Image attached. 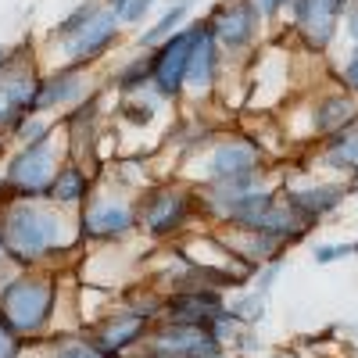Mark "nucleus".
Instances as JSON below:
<instances>
[{
  "mask_svg": "<svg viewBox=\"0 0 358 358\" xmlns=\"http://www.w3.org/2000/svg\"><path fill=\"white\" fill-rule=\"evenodd\" d=\"M208 29H212L215 43L222 47L226 62H251V54L262 50V33L265 18L251 0H219V4L204 15Z\"/></svg>",
  "mask_w": 358,
  "mask_h": 358,
  "instance_id": "nucleus-8",
  "label": "nucleus"
},
{
  "mask_svg": "<svg viewBox=\"0 0 358 358\" xmlns=\"http://www.w3.org/2000/svg\"><path fill=\"white\" fill-rule=\"evenodd\" d=\"M22 118H29L8 94H4V86H0V136H4V140H11L15 136V129L22 126Z\"/></svg>",
  "mask_w": 358,
  "mask_h": 358,
  "instance_id": "nucleus-25",
  "label": "nucleus"
},
{
  "mask_svg": "<svg viewBox=\"0 0 358 358\" xmlns=\"http://www.w3.org/2000/svg\"><path fill=\"white\" fill-rule=\"evenodd\" d=\"M355 258H358V241H355Z\"/></svg>",
  "mask_w": 358,
  "mask_h": 358,
  "instance_id": "nucleus-39",
  "label": "nucleus"
},
{
  "mask_svg": "<svg viewBox=\"0 0 358 358\" xmlns=\"http://www.w3.org/2000/svg\"><path fill=\"white\" fill-rule=\"evenodd\" d=\"M344 36L351 40V47H358V0H348V11H344Z\"/></svg>",
  "mask_w": 358,
  "mask_h": 358,
  "instance_id": "nucleus-33",
  "label": "nucleus"
},
{
  "mask_svg": "<svg viewBox=\"0 0 358 358\" xmlns=\"http://www.w3.org/2000/svg\"><path fill=\"white\" fill-rule=\"evenodd\" d=\"M104 4H108V8H111V11L118 15V18H122V11L129 8V0H104Z\"/></svg>",
  "mask_w": 358,
  "mask_h": 358,
  "instance_id": "nucleus-35",
  "label": "nucleus"
},
{
  "mask_svg": "<svg viewBox=\"0 0 358 358\" xmlns=\"http://www.w3.org/2000/svg\"><path fill=\"white\" fill-rule=\"evenodd\" d=\"M187 15H190V0H176V4H169L165 15L151 29H143V33L136 36V50H158L165 40H172L179 29L187 25Z\"/></svg>",
  "mask_w": 358,
  "mask_h": 358,
  "instance_id": "nucleus-21",
  "label": "nucleus"
},
{
  "mask_svg": "<svg viewBox=\"0 0 358 358\" xmlns=\"http://www.w3.org/2000/svg\"><path fill=\"white\" fill-rule=\"evenodd\" d=\"M158 0H129V8L122 11V25H143L147 15L155 11Z\"/></svg>",
  "mask_w": 358,
  "mask_h": 358,
  "instance_id": "nucleus-30",
  "label": "nucleus"
},
{
  "mask_svg": "<svg viewBox=\"0 0 358 358\" xmlns=\"http://www.w3.org/2000/svg\"><path fill=\"white\" fill-rule=\"evenodd\" d=\"M280 190L287 197V204L294 208L297 215H301V222L308 229H315L322 219H330L337 208L348 201V194L355 190V183H348V179H330V176H322V179H312L301 165H297L294 176H280Z\"/></svg>",
  "mask_w": 358,
  "mask_h": 358,
  "instance_id": "nucleus-9",
  "label": "nucleus"
},
{
  "mask_svg": "<svg viewBox=\"0 0 358 358\" xmlns=\"http://www.w3.org/2000/svg\"><path fill=\"white\" fill-rule=\"evenodd\" d=\"M108 86L115 90V94H122V97L147 94V90H151V50H140L136 57H129L122 69H115Z\"/></svg>",
  "mask_w": 358,
  "mask_h": 358,
  "instance_id": "nucleus-20",
  "label": "nucleus"
},
{
  "mask_svg": "<svg viewBox=\"0 0 358 358\" xmlns=\"http://www.w3.org/2000/svg\"><path fill=\"white\" fill-rule=\"evenodd\" d=\"M0 236L8 258L22 268H54L86 248L76 215L50 201H0Z\"/></svg>",
  "mask_w": 358,
  "mask_h": 358,
  "instance_id": "nucleus-1",
  "label": "nucleus"
},
{
  "mask_svg": "<svg viewBox=\"0 0 358 358\" xmlns=\"http://www.w3.org/2000/svg\"><path fill=\"white\" fill-rule=\"evenodd\" d=\"M305 115H308V143H319L337 133H351V129H358V97L348 94L334 79L326 90L308 94Z\"/></svg>",
  "mask_w": 358,
  "mask_h": 358,
  "instance_id": "nucleus-13",
  "label": "nucleus"
},
{
  "mask_svg": "<svg viewBox=\"0 0 358 358\" xmlns=\"http://www.w3.org/2000/svg\"><path fill=\"white\" fill-rule=\"evenodd\" d=\"M57 308H62L57 268H22L0 294V315L25 344H40L50 337Z\"/></svg>",
  "mask_w": 358,
  "mask_h": 358,
  "instance_id": "nucleus-3",
  "label": "nucleus"
},
{
  "mask_svg": "<svg viewBox=\"0 0 358 358\" xmlns=\"http://www.w3.org/2000/svg\"><path fill=\"white\" fill-rule=\"evenodd\" d=\"M344 11L348 0H294L287 33L308 57H322L334 47L337 33H344Z\"/></svg>",
  "mask_w": 358,
  "mask_h": 358,
  "instance_id": "nucleus-10",
  "label": "nucleus"
},
{
  "mask_svg": "<svg viewBox=\"0 0 358 358\" xmlns=\"http://www.w3.org/2000/svg\"><path fill=\"white\" fill-rule=\"evenodd\" d=\"M83 244H122L140 229L136 222V190L129 187H94L90 201L76 212Z\"/></svg>",
  "mask_w": 358,
  "mask_h": 358,
  "instance_id": "nucleus-6",
  "label": "nucleus"
},
{
  "mask_svg": "<svg viewBox=\"0 0 358 358\" xmlns=\"http://www.w3.org/2000/svg\"><path fill=\"white\" fill-rule=\"evenodd\" d=\"M94 187H97V176L90 172V165L69 158L62 169H57L43 201H50L54 208H62V212H79V208L90 201V194H94Z\"/></svg>",
  "mask_w": 358,
  "mask_h": 358,
  "instance_id": "nucleus-18",
  "label": "nucleus"
},
{
  "mask_svg": "<svg viewBox=\"0 0 358 358\" xmlns=\"http://www.w3.org/2000/svg\"><path fill=\"white\" fill-rule=\"evenodd\" d=\"M308 169H319L330 179H348V183H358V129L351 133H337V136H326L315 143V151L308 155Z\"/></svg>",
  "mask_w": 358,
  "mask_h": 358,
  "instance_id": "nucleus-17",
  "label": "nucleus"
},
{
  "mask_svg": "<svg viewBox=\"0 0 358 358\" xmlns=\"http://www.w3.org/2000/svg\"><path fill=\"white\" fill-rule=\"evenodd\" d=\"M0 258H8V251H4V236H0Z\"/></svg>",
  "mask_w": 358,
  "mask_h": 358,
  "instance_id": "nucleus-37",
  "label": "nucleus"
},
{
  "mask_svg": "<svg viewBox=\"0 0 358 358\" xmlns=\"http://www.w3.org/2000/svg\"><path fill=\"white\" fill-rule=\"evenodd\" d=\"M147 351H158L169 358H208L222 351L226 344L215 341L208 330H197V326H176V322H155L151 337L143 344Z\"/></svg>",
  "mask_w": 358,
  "mask_h": 358,
  "instance_id": "nucleus-16",
  "label": "nucleus"
},
{
  "mask_svg": "<svg viewBox=\"0 0 358 358\" xmlns=\"http://www.w3.org/2000/svg\"><path fill=\"white\" fill-rule=\"evenodd\" d=\"M334 76H337V83L348 90V94H355V97H358V47H351V54L337 65V72H334Z\"/></svg>",
  "mask_w": 358,
  "mask_h": 358,
  "instance_id": "nucleus-29",
  "label": "nucleus"
},
{
  "mask_svg": "<svg viewBox=\"0 0 358 358\" xmlns=\"http://www.w3.org/2000/svg\"><path fill=\"white\" fill-rule=\"evenodd\" d=\"M43 358H111L104 355L94 341H90V334H50L47 341L33 344Z\"/></svg>",
  "mask_w": 358,
  "mask_h": 358,
  "instance_id": "nucleus-19",
  "label": "nucleus"
},
{
  "mask_svg": "<svg viewBox=\"0 0 358 358\" xmlns=\"http://www.w3.org/2000/svg\"><path fill=\"white\" fill-rule=\"evenodd\" d=\"M25 341L8 326V319L0 315V358H25Z\"/></svg>",
  "mask_w": 358,
  "mask_h": 358,
  "instance_id": "nucleus-28",
  "label": "nucleus"
},
{
  "mask_svg": "<svg viewBox=\"0 0 358 358\" xmlns=\"http://www.w3.org/2000/svg\"><path fill=\"white\" fill-rule=\"evenodd\" d=\"M194 162L201 165V172L190 179V187H208V183H233V179H244L255 172L273 169L265 147L258 136L248 133H219L204 151L194 155Z\"/></svg>",
  "mask_w": 358,
  "mask_h": 358,
  "instance_id": "nucleus-7",
  "label": "nucleus"
},
{
  "mask_svg": "<svg viewBox=\"0 0 358 358\" xmlns=\"http://www.w3.org/2000/svg\"><path fill=\"white\" fill-rule=\"evenodd\" d=\"M4 57H8V47H0V62H4Z\"/></svg>",
  "mask_w": 358,
  "mask_h": 358,
  "instance_id": "nucleus-38",
  "label": "nucleus"
},
{
  "mask_svg": "<svg viewBox=\"0 0 358 358\" xmlns=\"http://www.w3.org/2000/svg\"><path fill=\"white\" fill-rule=\"evenodd\" d=\"M197 22V36H194V50H190V65H187V97L194 101H208L222 86V69H226V54L215 43L212 29L204 18Z\"/></svg>",
  "mask_w": 358,
  "mask_h": 358,
  "instance_id": "nucleus-15",
  "label": "nucleus"
},
{
  "mask_svg": "<svg viewBox=\"0 0 358 358\" xmlns=\"http://www.w3.org/2000/svg\"><path fill=\"white\" fill-rule=\"evenodd\" d=\"M101 86L90 69H50L40 83V97H36V115L62 118L72 108L86 104L90 97H97Z\"/></svg>",
  "mask_w": 358,
  "mask_h": 358,
  "instance_id": "nucleus-14",
  "label": "nucleus"
},
{
  "mask_svg": "<svg viewBox=\"0 0 358 358\" xmlns=\"http://www.w3.org/2000/svg\"><path fill=\"white\" fill-rule=\"evenodd\" d=\"M151 330H155V322L143 319L140 312H133L122 301L86 326L90 341H94L104 355H111V358H129L133 351H140L147 344V337H151Z\"/></svg>",
  "mask_w": 358,
  "mask_h": 358,
  "instance_id": "nucleus-11",
  "label": "nucleus"
},
{
  "mask_svg": "<svg viewBox=\"0 0 358 358\" xmlns=\"http://www.w3.org/2000/svg\"><path fill=\"white\" fill-rule=\"evenodd\" d=\"M208 358H236V355H233L229 348H222V351H215V355H208Z\"/></svg>",
  "mask_w": 358,
  "mask_h": 358,
  "instance_id": "nucleus-36",
  "label": "nucleus"
},
{
  "mask_svg": "<svg viewBox=\"0 0 358 358\" xmlns=\"http://www.w3.org/2000/svg\"><path fill=\"white\" fill-rule=\"evenodd\" d=\"M258 348H262V341L255 337V330H241V334H236V341L229 344L233 355H255Z\"/></svg>",
  "mask_w": 358,
  "mask_h": 358,
  "instance_id": "nucleus-32",
  "label": "nucleus"
},
{
  "mask_svg": "<svg viewBox=\"0 0 358 358\" xmlns=\"http://www.w3.org/2000/svg\"><path fill=\"white\" fill-rule=\"evenodd\" d=\"M251 4L258 8V15H262V18H265V25H268V22H276V18H280L283 11L290 15L294 0H251Z\"/></svg>",
  "mask_w": 358,
  "mask_h": 358,
  "instance_id": "nucleus-31",
  "label": "nucleus"
},
{
  "mask_svg": "<svg viewBox=\"0 0 358 358\" xmlns=\"http://www.w3.org/2000/svg\"><path fill=\"white\" fill-rule=\"evenodd\" d=\"M283 265H287V258H276V262L262 265L258 273L251 276V290H258L262 297H268V294H273V287H276V280H280V273H283Z\"/></svg>",
  "mask_w": 358,
  "mask_h": 358,
  "instance_id": "nucleus-27",
  "label": "nucleus"
},
{
  "mask_svg": "<svg viewBox=\"0 0 358 358\" xmlns=\"http://www.w3.org/2000/svg\"><path fill=\"white\" fill-rule=\"evenodd\" d=\"M344 258H355V241L315 244V248H312V262H315V265H334V262H344Z\"/></svg>",
  "mask_w": 358,
  "mask_h": 358,
  "instance_id": "nucleus-26",
  "label": "nucleus"
},
{
  "mask_svg": "<svg viewBox=\"0 0 358 358\" xmlns=\"http://www.w3.org/2000/svg\"><path fill=\"white\" fill-rule=\"evenodd\" d=\"M194 36H197V22H187L172 40L151 50V90L162 101L187 97V65H190Z\"/></svg>",
  "mask_w": 358,
  "mask_h": 358,
  "instance_id": "nucleus-12",
  "label": "nucleus"
},
{
  "mask_svg": "<svg viewBox=\"0 0 358 358\" xmlns=\"http://www.w3.org/2000/svg\"><path fill=\"white\" fill-rule=\"evenodd\" d=\"M65 162H69V140L62 136V129L40 143L15 147L0 162V201H43Z\"/></svg>",
  "mask_w": 358,
  "mask_h": 358,
  "instance_id": "nucleus-4",
  "label": "nucleus"
},
{
  "mask_svg": "<svg viewBox=\"0 0 358 358\" xmlns=\"http://www.w3.org/2000/svg\"><path fill=\"white\" fill-rule=\"evenodd\" d=\"M265 308H268V297H262L258 290H251V287H244V290H236V297L229 301V312L241 319L248 330H255V326L265 319Z\"/></svg>",
  "mask_w": 358,
  "mask_h": 358,
  "instance_id": "nucleus-23",
  "label": "nucleus"
},
{
  "mask_svg": "<svg viewBox=\"0 0 358 358\" xmlns=\"http://www.w3.org/2000/svg\"><path fill=\"white\" fill-rule=\"evenodd\" d=\"M122 29H126L122 18L104 0H79L47 33V43H54V54L62 62V69H94L122 40Z\"/></svg>",
  "mask_w": 358,
  "mask_h": 358,
  "instance_id": "nucleus-2",
  "label": "nucleus"
},
{
  "mask_svg": "<svg viewBox=\"0 0 358 358\" xmlns=\"http://www.w3.org/2000/svg\"><path fill=\"white\" fill-rule=\"evenodd\" d=\"M197 219H201V197L197 187H190L187 179H158V183L136 194L140 233L158 244L179 241Z\"/></svg>",
  "mask_w": 358,
  "mask_h": 358,
  "instance_id": "nucleus-5",
  "label": "nucleus"
},
{
  "mask_svg": "<svg viewBox=\"0 0 358 358\" xmlns=\"http://www.w3.org/2000/svg\"><path fill=\"white\" fill-rule=\"evenodd\" d=\"M158 104H162V97L155 94V90H147V94H136V97H122V108H118V115H122L126 126L147 129V126L158 118Z\"/></svg>",
  "mask_w": 358,
  "mask_h": 358,
  "instance_id": "nucleus-22",
  "label": "nucleus"
},
{
  "mask_svg": "<svg viewBox=\"0 0 358 358\" xmlns=\"http://www.w3.org/2000/svg\"><path fill=\"white\" fill-rule=\"evenodd\" d=\"M273 358H308V355H305L301 348H276Z\"/></svg>",
  "mask_w": 358,
  "mask_h": 358,
  "instance_id": "nucleus-34",
  "label": "nucleus"
},
{
  "mask_svg": "<svg viewBox=\"0 0 358 358\" xmlns=\"http://www.w3.org/2000/svg\"><path fill=\"white\" fill-rule=\"evenodd\" d=\"M57 129H62V118H50V115H29V118H22V126L15 129L11 143H15V147H29V143L47 140V136L57 133Z\"/></svg>",
  "mask_w": 358,
  "mask_h": 358,
  "instance_id": "nucleus-24",
  "label": "nucleus"
}]
</instances>
